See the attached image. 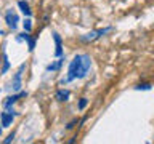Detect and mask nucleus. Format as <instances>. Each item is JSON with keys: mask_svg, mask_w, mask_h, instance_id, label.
Wrapping results in <instances>:
<instances>
[{"mask_svg": "<svg viewBox=\"0 0 154 144\" xmlns=\"http://www.w3.org/2000/svg\"><path fill=\"white\" fill-rule=\"evenodd\" d=\"M5 21H7V26L14 31V29L18 27V22H19L18 13L14 11V10H7V13H5Z\"/></svg>", "mask_w": 154, "mask_h": 144, "instance_id": "3", "label": "nucleus"}, {"mask_svg": "<svg viewBox=\"0 0 154 144\" xmlns=\"http://www.w3.org/2000/svg\"><path fill=\"white\" fill-rule=\"evenodd\" d=\"M87 104H88V99H87V98H80L79 99V110H84L87 107Z\"/></svg>", "mask_w": 154, "mask_h": 144, "instance_id": "13", "label": "nucleus"}, {"mask_svg": "<svg viewBox=\"0 0 154 144\" xmlns=\"http://www.w3.org/2000/svg\"><path fill=\"white\" fill-rule=\"evenodd\" d=\"M53 40H55V45H56V50H55V56L61 58L63 56V40H61V35L58 32H53Z\"/></svg>", "mask_w": 154, "mask_h": 144, "instance_id": "6", "label": "nucleus"}, {"mask_svg": "<svg viewBox=\"0 0 154 144\" xmlns=\"http://www.w3.org/2000/svg\"><path fill=\"white\" fill-rule=\"evenodd\" d=\"M24 67H26V64H21L19 66V69L16 70V74H14V77H13V80H11V88L13 91H19L21 90V77H23V70H24Z\"/></svg>", "mask_w": 154, "mask_h": 144, "instance_id": "4", "label": "nucleus"}, {"mask_svg": "<svg viewBox=\"0 0 154 144\" xmlns=\"http://www.w3.org/2000/svg\"><path fill=\"white\" fill-rule=\"evenodd\" d=\"M112 31V27H103V29H96V31H91L88 34H84V35H80L79 37V40L80 42H84V43H91V42H95V40H98V38H101L103 35H106L108 32Z\"/></svg>", "mask_w": 154, "mask_h": 144, "instance_id": "2", "label": "nucleus"}, {"mask_svg": "<svg viewBox=\"0 0 154 144\" xmlns=\"http://www.w3.org/2000/svg\"><path fill=\"white\" fill-rule=\"evenodd\" d=\"M135 90H137V91H149V90H151V83H138L137 86H135Z\"/></svg>", "mask_w": 154, "mask_h": 144, "instance_id": "12", "label": "nucleus"}, {"mask_svg": "<svg viewBox=\"0 0 154 144\" xmlns=\"http://www.w3.org/2000/svg\"><path fill=\"white\" fill-rule=\"evenodd\" d=\"M14 115H16V112H14V110H5V112L0 114V120H2V125H3V127H10V125L13 123Z\"/></svg>", "mask_w": 154, "mask_h": 144, "instance_id": "5", "label": "nucleus"}, {"mask_svg": "<svg viewBox=\"0 0 154 144\" xmlns=\"http://www.w3.org/2000/svg\"><path fill=\"white\" fill-rule=\"evenodd\" d=\"M69 96H71V91H69V90H58L56 94H55V98L60 101V103H63V101H67V99H69Z\"/></svg>", "mask_w": 154, "mask_h": 144, "instance_id": "8", "label": "nucleus"}, {"mask_svg": "<svg viewBox=\"0 0 154 144\" xmlns=\"http://www.w3.org/2000/svg\"><path fill=\"white\" fill-rule=\"evenodd\" d=\"M63 61H64V59H58L56 62H53V64L47 66V70H56V69H60L61 64H63Z\"/></svg>", "mask_w": 154, "mask_h": 144, "instance_id": "11", "label": "nucleus"}, {"mask_svg": "<svg viewBox=\"0 0 154 144\" xmlns=\"http://www.w3.org/2000/svg\"><path fill=\"white\" fill-rule=\"evenodd\" d=\"M90 67H91V58L88 55H75L69 62V67H67V77L61 83L85 79L90 72Z\"/></svg>", "mask_w": 154, "mask_h": 144, "instance_id": "1", "label": "nucleus"}, {"mask_svg": "<svg viewBox=\"0 0 154 144\" xmlns=\"http://www.w3.org/2000/svg\"><path fill=\"white\" fill-rule=\"evenodd\" d=\"M23 26H24V31L29 32V31L32 29V21H31V19H26V21L23 22Z\"/></svg>", "mask_w": 154, "mask_h": 144, "instance_id": "14", "label": "nucleus"}, {"mask_svg": "<svg viewBox=\"0 0 154 144\" xmlns=\"http://www.w3.org/2000/svg\"><path fill=\"white\" fill-rule=\"evenodd\" d=\"M0 134H2V127H0Z\"/></svg>", "mask_w": 154, "mask_h": 144, "instance_id": "17", "label": "nucleus"}, {"mask_svg": "<svg viewBox=\"0 0 154 144\" xmlns=\"http://www.w3.org/2000/svg\"><path fill=\"white\" fill-rule=\"evenodd\" d=\"M13 138H14V133H11V134H10V136H8L7 139H5V141H3V142H5V144H8V142H11V141H13Z\"/></svg>", "mask_w": 154, "mask_h": 144, "instance_id": "16", "label": "nucleus"}, {"mask_svg": "<svg viewBox=\"0 0 154 144\" xmlns=\"http://www.w3.org/2000/svg\"><path fill=\"white\" fill-rule=\"evenodd\" d=\"M27 45H29V51H34V48H35V38H29L27 40Z\"/></svg>", "mask_w": 154, "mask_h": 144, "instance_id": "15", "label": "nucleus"}, {"mask_svg": "<svg viewBox=\"0 0 154 144\" xmlns=\"http://www.w3.org/2000/svg\"><path fill=\"white\" fill-rule=\"evenodd\" d=\"M24 96H27V93H26V91H21V93H18V94H13V96H10V98H7V101H5V103H3V106H5V107H11V106L14 104V103H16V101L19 99V98H24Z\"/></svg>", "mask_w": 154, "mask_h": 144, "instance_id": "7", "label": "nucleus"}, {"mask_svg": "<svg viewBox=\"0 0 154 144\" xmlns=\"http://www.w3.org/2000/svg\"><path fill=\"white\" fill-rule=\"evenodd\" d=\"M8 69H10V61H8L7 53H3V67H2V74H7Z\"/></svg>", "mask_w": 154, "mask_h": 144, "instance_id": "10", "label": "nucleus"}, {"mask_svg": "<svg viewBox=\"0 0 154 144\" xmlns=\"http://www.w3.org/2000/svg\"><path fill=\"white\" fill-rule=\"evenodd\" d=\"M18 7L21 8V11L26 14V16H31V14H32V10H31V7H29V3L24 2V0H19V2H18Z\"/></svg>", "mask_w": 154, "mask_h": 144, "instance_id": "9", "label": "nucleus"}]
</instances>
